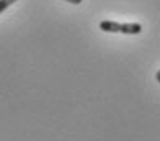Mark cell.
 <instances>
[{"instance_id":"6da1fadb","label":"cell","mask_w":160,"mask_h":141,"mask_svg":"<svg viewBox=\"0 0 160 141\" xmlns=\"http://www.w3.org/2000/svg\"><path fill=\"white\" fill-rule=\"evenodd\" d=\"M100 30L105 33H122V35H139L142 31L141 23H118L111 20L100 21Z\"/></svg>"},{"instance_id":"7a4b0ae2","label":"cell","mask_w":160,"mask_h":141,"mask_svg":"<svg viewBox=\"0 0 160 141\" xmlns=\"http://www.w3.org/2000/svg\"><path fill=\"white\" fill-rule=\"evenodd\" d=\"M18 0H0V15H2L7 8H8L10 5H13V3H17Z\"/></svg>"},{"instance_id":"3957f363","label":"cell","mask_w":160,"mask_h":141,"mask_svg":"<svg viewBox=\"0 0 160 141\" xmlns=\"http://www.w3.org/2000/svg\"><path fill=\"white\" fill-rule=\"evenodd\" d=\"M65 2H69V3H74V5H80L83 2V0H65Z\"/></svg>"},{"instance_id":"277c9868","label":"cell","mask_w":160,"mask_h":141,"mask_svg":"<svg viewBox=\"0 0 160 141\" xmlns=\"http://www.w3.org/2000/svg\"><path fill=\"white\" fill-rule=\"evenodd\" d=\"M155 80H157V82H160V69L155 72Z\"/></svg>"}]
</instances>
